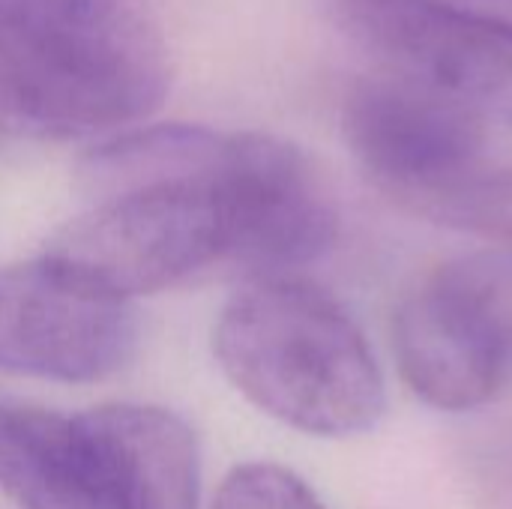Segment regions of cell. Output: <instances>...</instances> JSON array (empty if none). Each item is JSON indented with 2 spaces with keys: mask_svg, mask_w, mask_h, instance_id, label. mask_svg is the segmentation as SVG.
Masks as SVG:
<instances>
[{
  "mask_svg": "<svg viewBox=\"0 0 512 509\" xmlns=\"http://www.w3.org/2000/svg\"><path fill=\"white\" fill-rule=\"evenodd\" d=\"M444 3H459V6H474V9H501V12H512V0H444Z\"/></svg>",
  "mask_w": 512,
  "mask_h": 509,
  "instance_id": "4fadbf2b",
  "label": "cell"
},
{
  "mask_svg": "<svg viewBox=\"0 0 512 509\" xmlns=\"http://www.w3.org/2000/svg\"><path fill=\"white\" fill-rule=\"evenodd\" d=\"M342 132L363 171L420 213L483 168V120L390 72L351 87Z\"/></svg>",
  "mask_w": 512,
  "mask_h": 509,
  "instance_id": "ba28073f",
  "label": "cell"
},
{
  "mask_svg": "<svg viewBox=\"0 0 512 509\" xmlns=\"http://www.w3.org/2000/svg\"><path fill=\"white\" fill-rule=\"evenodd\" d=\"M393 351L414 396L450 414L489 405L512 378V255L438 267L396 309Z\"/></svg>",
  "mask_w": 512,
  "mask_h": 509,
  "instance_id": "277c9868",
  "label": "cell"
},
{
  "mask_svg": "<svg viewBox=\"0 0 512 509\" xmlns=\"http://www.w3.org/2000/svg\"><path fill=\"white\" fill-rule=\"evenodd\" d=\"M210 177L222 204L228 261L258 276H291L336 243L333 195L297 144L264 132L219 135Z\"/></svg>",
  "mask_w": 512,
  "mask_h": 509,
  "instance_id": "5b68a950",
  "label": "cell"
},
{
  "mask_svg": "<svg viewBox=\"0 0 512 509\" xmlns=\"http://www.w3.org/2000/svg\"><path fill=\"white\" fill-rule=\"evenodd\" d=\"M0 492L18 509H108L75 417L0 399Z\"/></svg>",
  "mask_w": 512,
  "mask_h": 509,
  "instance_id": "30bf717a",
  "label": "cell"
},
{
  "mask_svg": "<svg viewBox=\"0 0 512 509\" xmlns=\"http://www.w3.org/2000/svg\"><path fill=\"white\" fill-rule=\"evenodd\" d=\"M426 216L474 237H486L512 255V171L480 168L432 204Z\"/></svg>",
  "mask_w": 512,
  "mask_h": 509,
  "instance_id": "8fae6325",
  "label": "cell"
},
{
  "mask_svg": "<svg viewBox=\"0 0 512 509\" xmlns=\"http://www.w3.org/2000/svg\"><path fill=\"white\" fill-rule=\"evenodd\" d=\"M129 300L39 255L0 267V369L60 384L117 375L135 354Z\"/></svg>",
  "mask_w": 512,
  "mask_h": 509,
  "instance_id": "8992f818",
  "label": "cell"
},
{
  "mask_svg": "<svg viewBox=\"0 0 512 509\" xmlns=\"http://www.w3.org/2000/svg\"><path fill=\"white\" fill-rule=\"evenodd\" d=\"M9 114L48 135L135 123L168 93V51L144 0H0Z\"/></svg>",
  "mask_w": 512,
  "mask_h": 509,
  "instance_id": "7a4b0ae2",
  "label": "cell"
},
{
  "mask_svg": "<svg viewBox=\"0 0 512 509\" xmlns=\"http://www.w3.org/2000/svg\"><path fill=\"white\" fill-rule=\"evenodd\" d=\"M213 509H327L318 495L288 468L273 462H249L234 468L219 492Z\"/></svg>",
  "mask_w": 512,
  "mask_h": 509,
  "instance_id": "7c38bea8",
  "label": "cell"
},
{
  "mask_svg": "<svg viewBox=\"0 0 512 509\" xmlns=\"http://www.w3.org/2000/svg\"><path fill=\"white\" fill-rule=\"evenodd\" d=\"M216 144L189 171L105 192L63 225L42 255L120 300L168 291L228 261L222 204L210 177Z\"/></svg>",
  "mask_w": 512,
  "mask_h": 509,
  "instance_id": "3957f363",
  "label": "cell"
},
{
  "mask_svg": "<svg viewBox=\"0 0 512 509\" xmlns=\"http://www.w3.org/2000/svg\"><path fill=\"white\" fill-rule=\"evenodd\" d=\"M108 509H198L201 453L192 429L153 405H99L75 414Z\"/></svg>",
  "mask_w": 512,
  "mask_h": 509,
  "instance_id": "9c48e42d",
  "label": "cell"
},
{
  "mask_svg": "<svg viewBox=\"0 0 512 509\" xmlns=\"http://www.w3.org/2000/svg\"><path fill=\"white\" fill-rule=\"evenodd\" d=\"M345 18L390 75L512 126V18L444 0H345Z\"/></svg>",
  "mask_w": 512,
  "mask_h": 509,
  "instance_id": "52a82bcc",
  "label": "cell"
},
{
  "mask_svg": "<svg viewBox=\"0 0 512 509\" xmlns=\"http://www.w3.org/2000/svg\"><path fill=\"white\" fill-rule=\"evenodd\" d=\"M6 117H12V114H9V105H6V96H3V87H0V132H3Z\"/></svg>",
  "mask_w": 512,
  "mask_h": 509,
  "instance_id": "5bb4252c",
  "label": "cell"
},
{
  "mask_svg": "<svg viewBox=\"0 0 512 509\" xmlns=\"http://www.w3.org/2000/svg\"><path fill=\"white\" fill-rule=\"evenodd\" d=\"M213 354L267 417L315 438L381 423V366L345 306L297 276H255L219 312Z\"/></svg>",
  "mask_w": 512,
  "mask_h": 509,
  "instance_id": "6da1fadb",
  "label": "cell"
}]
</instances>
